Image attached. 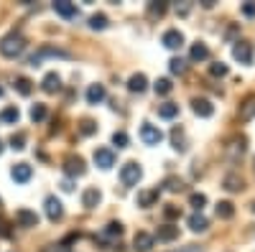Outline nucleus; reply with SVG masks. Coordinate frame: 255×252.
<instances>
[{
    "instance_id": "obj_1",
    "label": "nucleus",
    "mask_w": 255,
    "mask_h": 252,
    "mask_svg": "<svg viewBox=\"0 0 255 252\" xmlns=\"http://www.w3.org/2000/svg\"><path fill=\"white\" fill-rule=\"evenodd\" d=\"M26 44H28L26 36L13 31V33H8V36L0 38V54H3L5 59H18L20 54L26 51Z\"/></svg>"
},
{
    "instance_id": "obj_2",
    "label": "nucleus",
    "mask_w": 255,
    "mask_h": 252,
    "mask_svg": "<svg viewBox=\"0 0 255 252\" xmlns=\"http://www.w3.org/2000/svg\"><path fill=\"white\" fill-rule=\"evenodd\" d=\"M140 178H143L140 163H135V161L123 163V168H120V181H123V186H138Z\"/></svg>"
},
{
    "instance_id": "obj_3",
    "label": "nucleus",
    "mask_w": 255,
    "mask_h": 252,
    "mask_svg": "<svg viewBox=\"0 0 255 252\" xmlns=\"http://www.w3.org/2000/svg\"><path fill=\"white\" fill-rule=\"evenodd\" d=\"M120 237H123V224L120 222H108L100 229V235H95V240L102 242V245H115V242H120Z\"/></svg>"
},
{
    "instance_id": "obj_4",
    "label": "nucleus",
    "mask_w": 255,
    "mask_h": 252,
    "mask_svg": "<svg viewBox=\"0 0 255 252\" xmlns=\"http://www.w3.org/2000/svg\"><path fill=\"white\" fill-rule=\"evenodd\" d=\"M245 151H248V140H245L243 135H232V138L225 143V156H227L230 161H240V158L245 156Z\"/></svg>"
},
{
    "instance_id": "obj_5",
    "label": "nucleus",
    "mask_w": 255,
    "mask_h": 252,
    "mask_svg": "<svg viewBox=\"0 0 255 252\" xmlns=\"http://www.w3.org/2000/svg\"><path fill=\"white\" fill-rule=\"evenodd\" d=\"M64 173H67L69 178L84 176V173H87V163H84L82 156H67V158H64Z\"/></svg>"
},
{
    "instance_id": "obj_6",
    "label": "nucleus",
    "mask_w": 255,
    "mask_h": 252,
    "mask_svg": "<svg viewBox=\"0 0 255 252\" xmlns=\"http://www.w3.org/2000/svg\"><path fill=\"white\" fill-rule=\"evenodd\" d=\"M44 56L69 59V51H64V49H54V46H41L36 54H31V56H28V64H31V67H41V61H44Z\"/></svg>"
},
{
    "instance_id": "obj_7",
    "label": "nucleus",
    "mask_w": 255,
    "mask_h": 252,
    "mask_svg": "<svg viewBox=\"0 0 255 252\" xmlns=\"http://www.w3.org/2000/svg\"><path fill=\"white\" fill-rule=\"evenodd\" d=\"M232 56H235V61H240V64L250 67L253 64V56H255V49L250 41H238L235 46H232Z\"/></svg>"
},
{
    "instance_id": "obj_8",
    "label": "nucleus",
    "mask_w": 255,
    "mask_h": 252,
    "mask_svg": "<svg viewBox=\"0 0 255 252\" xmlns=\"http://www.w3.org/2000/svg\"><path fill=\"white\" fill-rule=\"evenodd\" d=\"M140 140H143L145 145H158V143L163 140V133H161V128H156V125L143 122V128H140Z\"/></svg>"
},
{
    "instance_id": "obj_9",
    "label": "nucleus",
    "mask_w": 255,
    "mask_h": 252,
    "mask_svg": "<svg viewBox=\"0 0 255 252\" xmlns=\"http://www.w3.org/2000/svg\"><path fill=\"white\" fill-rule=\"evenodd\" d=\"M161 44H163L166 49L176 51V49H181V46H184V33H181L179 28H168V31L161 36Z\"/></svg>"
},
{
    "instance_id": "obj_10",
    "label": "nucleus",
    "mask_w": 255,
    "mask_h": 252,
    "mask_svg": "<svg viewBox=\"0 0 255 252\" xmlns=\"http://www.w3.org/2000/svg\"><path fill=\"white\" fill-rule=\"evenodd\" d=\"M92 158H95V166L102 168V171H110V168L115 166V153L110 148H97Z\"/></svg>"
},
{
    "instance_id": "obj_11",
    "label": "nucleus",
    "mask_w": 255,
    "mask_h": 252,
    "mask_svg": "<svg viewBox=\"0 0 255 252\" xmlns=\"http://www.w3.org/2000/svg\"><path fill=\"white\" fill-rule=\"evenodd\" d=\"M255 117V94H248L240 102V110H238V120L240 122H250Z\"/></svg>"
},
{
    "instance_id": "obj_12",
    "label": "nucleus",
    "mask_w": 255,
    "mask_h": 252,
    "mask_svg": "<svg viewBox=\"0 0 255 252\" xmlns=\"http://www.w3.org/2000/svg\"><path fill=\"white\" fill-rule=\"evenodd\" d=\"M153 245H156V240H153L151 232H138V235L133 237V250H135V252H151Z\"/></svg>"
},
{
    "instance_id": "obj_13",
    "label": "nucleus",
    "mask_w": 255,
    "mask_h": 252,
    "mask_svg": "<svg viewBox=\"0 0 255 252\" xmlns=\"http://www.w3.org/2000/svg\"><path fill=\"white\" fill-rule=\"evenodd\" d=\"M191 110H194L197 117H204V120H207V117L215 115V104H212L209 99H204V97H202V99L197 97V99H191Z\"/></svg>"
},
{
    "instance_id": "obj_14",
    "label": "nucleus",
    "mask_w": 255,
    "mask_h": 252,
    "mask_svg": "<svg viewBox=\"0 0 255 252\" xmlns=\"http://www.w3.org/2000/svg\"><path fill=\"white\" fill-rule=\"evenodd\" d=\"M44 209H46V217H49L51 222H59V219L64 217V206H61V201H59L56 196H46Z\"/></svg>"
},
{
    "instance_id": "obj_15",
    "label": "nucleus",
    "mask_w": 255,
    "mask_h": 252,
    "mask_svg": "<svg viewBox=\"0 0 255 252\" xmlns=\"http://www.w3.org/2000/svg\"><path fill=\"white\" fill-rule=\"evenodd\" d=\"M10 176H13L15 183H28L31 176H33V168H31L28 163H15L13 171H10Z\"/></svg>"
},
{
    "instance_id": "obj_16",
    "label": "nucleus",
    "mask_w": 255,
    "mask_h": 252,
    "mask_svg": "<svg viewBox=\"0 0 255 252\" xmlns=\"http://www.w3.org/2000/svg\"><path fill=\"white\" fill-rule=\"evenodd\" d=\"M41 89H44L46 94H56V92L61 89V77H59L56 72H49V74L44 77V82H41Z\"/></svg>"
},
{
    "instance_id": "obj_17",
    "label": "nucleus",
    "mask_w": 255,
    "mask_h": 252,
    "mask_svg": "<svg viewBox=\"0 0 255 252\" xmlns=\"http://www.w3.org/2000/svg\"><path fill=\"white\" fill-rule=\"evenodd\" d=\"M179 237V227L176 224H163V227H158V232L153 235V240H158V242H174Z\"/></svg>"
},
{
    "instance_id": "obj_18",
    "label": "nucleus",
    "mask_w": 255,
    "mask_h": 252,
    "mask_svg": "<svg viewBox=\"0 0 255 252\" xmlns=\"http://www.w3.org/2000/svg\"><path fill=\"white\" fill-rule=\"evenodd\" d=\"M186 224H189L191 232H207V229H209V219L202 212H194V214L186 219Z\"/></svg>"
},
{
    "instance_id": "obj_19",
    "label": "nucleus",
    "mask_w": 255,
    "mask_h": 252,
    "mask_svg": "<svg viewBox=\"0 0 255 252\" xmlns=\"http://www.w3.org/2000/svg\"><path fill=\"white\" fill-rule=\"evenodd\" d=\"M15 222L20 227H38V214L31 212V209H18V212H15Z\"/></svg>"
},
{
    "instance_id": "obj_20",
    "label": "nucleus",
    "mask_w": 255,
    "mask_h": 252,
    "mask_svg": "<svg viewBox=\"0 0 255 252\" xmlns=\"http://www.w3.org/2000/svg\"><path fill=\"white\" fill-rule=\"evenodd\" d=\"M158 196H161V188H145V191L138 194V206H143V209L153 206L158 201Z\"/></svg>"
},
{
    "instance_id": "obj_21",
    "label": "nucleus",
    "mask_w": 255,
    "mask_h": 252,
    "mask_svg": "<svg viewBox=\"0 0 255 252\" xmlns=\"http://www.w3.org/2000/svg\"><path fill=\"white\" fill-rule=\"evenodd\" d=\"M54 10H56V15H61V18H77V5L74 3H69V0H56L54 3Z\"/></svg>"
},
{
    "instance_id": "obj_22",
    "label": "nucleus",
    "mask_w": 255,
    "mask_h": 252,
    "mask_svg": "<svg viewBox=\"0 0 255 252\" xmlns=\"http://www.w3.org/2000/svg\"><path fill=\"white\" fill-rule=\"evenodd\" d=\"M222 186H225V191H232V194H235V191H243V176L240 173H235V171H232V173H227L225 178H222Z\"/></svg>"
},
{
    "instance_id": "obj_23",
    "label": "nucleus",
    "mask_w": 255,
    "mask_h": 252,
    "mask_svg": "<svg viewBox=\"0 0 255 252\" xmlns=\"http://www.w3.org/2000/svg\"><path fill=\"white\" fill-rule=\"evenodd\" d=\"M105 97H108L105 84H90V87H87V102H90V104H100Z\"/></svg>"
},
{
    "instance_id": "obj_24",
    "label": "nucleus",
    "mask_w": 255,
    "mask_h": 252,
    "mask_svg": "<svg viewBox=\"0 0 255 252\" xmlns=\"http://www.w3.org/2000/svg\"><path fill=\"white\" fill-rule=\"evenodd\" d=\"M100 201H102V194L97 191V188H84V194H82V206L84 209H97Z\"/></svg>"
},
{
    "instance_id": "obj_25",
    "label": "nucleus",
    "mask_w": 255,
    "mask_h": 252,
    "mask_svg": "<svg viewBox=\"0 0 255 252\" xmlns=\"http://www.w3.org/2000/svg\"><path fill=\"white\" fill-rule=\"evenodd\" d=\"M171 145H174V151L184 153L186 151V133L181 125H174V130H171Z\"/></svg>"
},
{
    "instance_id": "obj_26",
    "label": "nucleus",
    "mask_w": 255,
    "mask_h": 252,
    "mask_svg": "<svg viewBox=\"0 0 255 252\" xmlns=\"http://www.w3.org/2000/svg\"><path fill=\"white\" fill-rule=\"evenodd\" d=\"M128 89H130L133 94H140L148 89V77L145 74H133L130 79H128Z\"/></svg>"
},
{
    "instance_id": "obj_27",
    "label": "nucleus",
    "mask_w": 255,
    "mask_h": 252,
    "mask_svg": "<svg viewBox=\"0 0 255 252\" xmlns=\"http://www.w3.org/2000/svg\"><path fill=\"white\" fill-rule=\"evenodd\" d=\"M189 59H191V61H207V59H209V49H207V44H202V41L191 44V49H189Z\"/></svg>"
},
{
    "instance_id": "obj_28",
    "label": "nucleus",
    "mask_w": 255,
    "mask_h": 252,
    "mask_svg": "<svg viewBox=\"0 0 255 252\" xmlns=\"http://www.w3.org/2000/svg\"><path fill=\"white\" fill-rule=\"evenodd\" d=\"M179 115V104H174V102H163V104H158V117H163V120H174Z\"/></svg>"
},
{
    "instance_id": "obj_29",
    "label": "nucleus",
    "mask_w": 255,
    "mask_h": 252,
    "mask_svg": "<svg viewBox=\"0 0 255 252\" xmlns=\"http://www.w3.org/2000/svg\"><path fill=\"white\" fill-rule=\"evenodd\" d=\"M215 212H217L220 219H232L235 217V206H232V201H217Z\"/></svg>"
},
{
    "instance_id": "obj_30",
    "label": "nucleus",
    "mask_w": 255,
    "mask_h": 252,
    "mask_svg": "<svg viewBox=\"0 0 255 252\" xmlns=\"http://www.w3.org/2000/svg\"><path fill=\"white\" fill-rule=\"evenodd\" d=\"M108 23H110V20H108V15H105V13H95L90 18V28L92 31H105V28H108Z\"/></svg>"
},
{
    "instance_id": "obj_31",
    "label": "nucleus",
    "mask_w": 255,
    "mask_h": 252,
    "mask_svg": "<svg viewBox=\"0 0 255 252\" xmlns=\"http://www.w3.org/2000/svg\"><path fill=\"white\" fill-rule=\"evenodd\" d=\"M15 89H18V94L28 97V94L33 92V82H31V79H26V77H18V79H15Z\"/></svg>"
},
{
    "instance_id": "obj_32",
    "label": "nucleus",
    "mask_w": 255,
    "mask_h": 252,
    "mask_svg": "<svg viewBox=\"0 0 255 252\" xmlns=\"http://www.w3.org/2000/svg\"><path fill=\"white\" fill-rule=\"evenodd\" d=\"M153 89H156V94H168V92H171L174 89V84H171V79H168V77H161V79H156V84H153Z\"/></svg>"
},
{
    "instance_id": "obj_33",
    "label": "nucleus",
    "mask_w": 255,
    "mask_h": 252,
    "mask_svg": "<svg viewBox=\"0 0 255 252\" xmlns=\"http://www.w3.org/2000/svg\"><path fill=\"white\" fill-rule=\"evenodd\" d=\"M0 120L8 122V125H15V122L20 120V110H18V107H5L3 112H0Z\"/></svg>"
},
{
    "instance_id": "obj_34",
    "label": "nucleus",
    "mask_w": 255,
    "mask_h": 252,
    "mask_svg": "<svg viewBox=\"0 0 255 252\" xmlns=\"http://www.w3.org/2000/svg\"><path fill=\"white\" fill-rule=\"evenodd\" d=\"M166 10H168V3H148V15L151 18H163L166 15Z\"/></svg>"
},
{
    "instance_id": "obj_35",
    "label": "nucleus",
    "mask_w": 255,
    "mask_h": 252,
    "mask_svg": "<svg viewBox=\"0 0 255 252\" xmlns=\"http://www.w3.org/2000/svg\"><path fill=\"white\" fill-rule=\"evenodd\" d=\"M163 188H166V191H171V194H176V191H181V188H184V181L176 178V176H168L163 181Z\"/></svg>"
},
{
    "instance_id": "obj_36",
    "label": "nucleus",
    "mask_w": 255,
    "mask_h": 252,
    "mask_svg": "<svg viewBox=\"0 0 255 252\" xmlns=\"http://www.w3.org/2000/svg\"><path fill=\"white\" fill-rule=\"evenodd\" d=\"M46 104H33V107H31V120L33 122H44L46 120Z\"/></svg>"
},
{
    "instance_id": "obj_37",
    "label": "nucleus",
    "mask_w": 255,
    "mask_h": 252,
    "mask_svg": "<svg viewBox=\"0 0 255 252\" xmlns=\"http://www.w3.org/2000/svg\"><path fill=\"white\" fill-rule=\"evenodd\" d=\"M168 69H171V74H179V77H181V74L186 72V61L179 59V56H174L171 61H168Z\"/></svg>"
},
{
    "instance_id": "obj_38",
    "label": "nucleus",
    "mask_w": 255,
    "mask_h": 252,
    "mask_svg": "<svg viewBox=\"0 0 255 252\" xmlns=\"http://www.w3.org/2000/svg\"><path fill=\"white\" fill-rule=\"evenodd\" d=\"M204 204H207V196H204V194H199V191L189 196V206H194V212H202Z\"/></svg>"
},
{
    "instance_id": "obj_39",
    "label": "nucleus",
    "mask_w": 255,
    "mask_h": 252,
    "mask_svg": "<svg viewBox=\"0 0 255 252\" xmlns=\"http://www.w3.org/2000/svg\"><path fill=\"white\" fill-rule=\"evenodd\" d=\"M163 217H166L168 222H174V219H179V217H181V209H179V206H174V204H166V206H163Z\"/></svg>"
},
{
    "instance_id": "obj_40",
    "label": "nucleus",
    "mask_w": 255,
    "mask_h": 252,
    "mask_svg": "<svg viewBox=\"0 0 255 252\" xmlns=\"http://www.w3.org/2000/svg\"><path fill=\"white\" fill-rule=\"evenodd\" d=\"M10 148H13V151H23V148H26V133H15V135L10 138Z\"/></svg>"
},
{
    "instance_id": "obj_41",
    "label": "nucleus",
    "mask_w": 255,
    "mask_h": 252,
    "mask_svg": "<svg viewBox=\"0 0 255 252\" xmlns=\"http://www.w3.org/2000/svg\"><path fill=\"white\" fill-rule=\"evenodd\" d=\"M128 143H130V138H128V133H123V130L113 133V145H118V148H128Z\"/></svg>"
},
{
    "instance_id": "obj_42",
    "label": "nucleus",
    "mask_w": 255,
    "mask_h": 252,
    "mask_svg": "<svg viewBox=\"0 0 255 252\" xmlns=\"http://www.w3.org/2000/svg\"><path fill=\"white\" fill-rule=\"evenodd\" d=\"M230 69H227V64H222V61H215V64H209V74L212 77H225Z\"/></svg>"
},
{
    "instance_id": "obj_43",
    "label": "nucleus",
    "mask_w": 255,
    "mask_h": 252,
    "mask_svg": "<svg viewBox=\"0 0 255 252\" xmlns=\"http://www.w3.org/2000/svg\"><path fill=\"white\" fill-rule=\"evenodd\" d=\"M79 133H82V135H95V133H97V125H95L92 120H82Z\"/></svg>"
},
{
    "instance_id": "obj_44",
    "label": "nucleus",
    "mask_w": 255,
    "mask_h": 252,
    "mask_svg": "<svg viewBox=\"0 0 255 252\" xmlns=\"http://www.w3.org/2000/svg\"><path fill=\"white\" fill-rule=\"evenodd\" d=\"M41 252H72V250H69L67 242H56V245H46Z\"/></svg>"
},
{
    "instance_id": "obj_45",
    "label": "nucleus",
    "mask_w": 255,
    "mask_h": 252,
    "mask_svg": "<svg viewBox=\"0 0 255 252\" xmlns=\"http://www.w3.org/2000/svg\"><path fill=\"white\" fill-rule=\"evenodd\" d=\"M240 13H243L245 18H255V0H248V3H243V5H240Z\"/></svg>"
},
{
    "instance_id": "obj_46",
    "label": "nucleus",
    "mask_w": 255,
    "mask_h": 252,
    "mask_svg": "<svg viewBox=\"0 0 255 252\" xmlns=\"http://www.w3.org/2000/svg\"><path fill=\"white\" fill-rule=\"evenodd\" d=\"M61 188H64V191H72V188H74V186H72V181L67 178V181H61Z\"/></svg>"
},
{
    "instance_id": "obj_47",
    "label": "nucleus",
    "mask_w": 255,
    "mask_h": 252,
    "mask_svg": "<svg viewBox=\"0 0 255 252\" xmlns=\"http://www.w3.org/2000/svg\"><path fill=\"white\" fill-rule=\"evenodd\" d=\"M176 252H199V247H194V245H189V247H184V250H176Z\"/></svg>"
},
{
    "instance_id": "obj_48",
    "label": "nucleus",
    "mask_w": 255,
    "mask_h": 252,
    "mask_svg": "<svg viewBox=\"0 0 255 252\" xmlns=\"http://www.w3.org/2000/svg\"><path fill=\"white\" fill-rule=\"evenodd\" d=\"M5 235H8V229H5V222L0 219V237H5Z\"/></svg>"
},
{
    "instance_id": "obj_49",
    "label": "nucleus",
    "mask_w": 255,
    "mask_h": 252,
    "mask_svg": "<svg viewBox=\"0 0 255 252\" xmlns=\"http://www.w3.org/2000/svg\"><path fill=\"white\" fill-rule=\"evenodd\" d=\"M176 13H179V15H186V13H189V5H181V8L176 5Z\"/></svg>"
},
{
    "instance_id": "obj_50",
    "label": "nucleus",
    "mask_w": 255,
    "mask_h": 252,
    "mask_svg": "<svg viewBox=\"0 0 255 252\" xmlns=\"http://www.w3.org/2000/svg\"><path fill=\"white\" fill-rule=\"evenodd\" d=\"M3 151H5V145H3V140H0V156H3Z\"/></svg>"
},
{
    "instance_id": "obj_51",
    "label": "nucleus",
    "mask_w": 255,
    "mask_h": 252,
    "mask_svg": "<svg viewBox=\"0 0 255 252\" xmlns=\"http://www.w3.org/2000/svg\"><path fill=\"white\" fill-rule=\"evenodd\" d=\"M250 209H253V214H255V201H253V206H250Z\"/></svg>"
},
{
    "instance_id": "obj_52",
    "label": "nucleus",
    "mask_w": 255,
    "mask_h": 252,
    "mask_svg": "<svg viewBox=\"0 0 255 252\" xmlns=\"http://www.w3.org/2000/svg\"><path fill=\"white\" fill-rule=\"evenodd\" d=\"M0 97H3V87H0Z\"/></svg>"
}]
</instances>
